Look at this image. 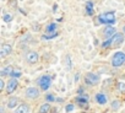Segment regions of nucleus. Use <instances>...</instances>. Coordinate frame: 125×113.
Masks as SVG:
<instances>
[{
  "label": "nucleus",
  "instance_id": "6e6552de",
  "mask_svg": "<svg viewBox=\"0 0 125 113\" xmlns=\"http://www.w3.org/2000/svg\"><path fill=\"white\" fill-rule=\"evenodd\" d=\"M26 59H27V62L31 63V64L37 63V62H38V53H36V52H28L27 55H26Z\"/></svg>",
  "mask_w": 125,
  "mask_h": 113
},
{
  "label": "nucleus",
  "instance_id": "f257e3e1",
  "mask_svg": "<svg viewBox=\"0 0 125 113\" xmlns=\"http://www.w3.org/2000/svg\"><path fill=\"white\" fill-rule=\"evenodd\" d=\"M125 63V53L124 52H116L113 58H112V64L113 67H121L123 64Z\"/></svg>",
  "mask_w": 125,
  "mask_h": 113
},
{
  "label": "nucleus",
  "instance_id": "7ed1b4c3",
  "mask_svg": "<svg viewBox=\"0 0 125 113\" xmlns=\"http://www.w3.org/2000/svg\"><path fill=\"white\" fill-rule=\"evenodd\" d=\"M39 86H41V89L42 90H48L49 89V86H50V78L49 76H47V75H44V76H42L41 79H39Z\"/></svg>",
  "mask_w": 125,
  "mask_h": 113
},
{
  "label": "nucleus",
  "instance_id": "aec40b11",
  "mask_svg": "<svg viewBox=\"0 0 125 113\" xmlns=\"http://www.w3.org/2000/svg\"><path fill=\"white\" fill-rule=\"evenodd\" d=\"M22 75V73H21V70H15L12 74H11V76H14V78H20Z\"/></svg>",
  "mask_w": 125,
  "mask_h": 113
},
{
  "label": "nucleus",
  "instance_id": "9b49d317",
  "mask_svg": "<svg viewBox=\"0 0 125 113\" xmlns=\"http://www.w3.org/2000/svg\"><path fill=\"white\" fill-rule=\"evenodd\" d=\"M96 101H97L99 104H104V103H107V97H105L103 93H97V95H96Z\"/></svg>",
  "mask_w": 125,
  "mask_h": 113
},
{
  "label": "nucleus",
  "instance_id": "a211bd4d",
  "mask_svg": "<svg viewBox=\"0 0 125 113\" xmlns=\"http://www.w3.org/2000/svg\"><path fill=\"white\" fill-rule=\"evenodd\" d=\"M55 30H56V25L55 23H50V25L47 26V31L48 32H55Z\"/></svg>",
  "mask_w": 125,
  "mask_h": 113
},
{
  "label": "nucleus",
  "instance_id": "423d86ee",
  "mask_svg": "<svg viewBox=\"0 0 125 113\" xmlns=\"http://www.w3.org/2000/svg\"><path fill=\"white\" fill-rule=\"evenodd\" d=\"M116 33V31H115V28L113 27V26H107L104 30H103V36H104V38H112L114 34Z\"/></svg>",
  "mask_w": 125,
  "mask_h": 113
},
{
  "label": "nucleus",
  "instance_id": "39448f33",
  "mask_svg": "<svg viewBox=\"0 0 125 113\" xmlns=\"http://www.w3.org/2000/svg\"><path fill=\"white\" fill-rule=\"evenodd\" d=\"M86 81H87L88 84H91V85H96V84H98V81H99V76H98L97 74L88 73V74L86 75Z\"/></svg>",
  "mask_w": 125,
  "mask_h": 113
},
{
  "label": "nucleus",
  "instance_id": "393cba45",
  "mask_svg": "<svg viewBox=\"0 0 125 113\" xmlns=\"http://www.w3.org/2000/svg\"><path fill=\"white\" fill-rule=\"evenodd\" d=\"M4 87H5V82L0 79V90H4Z\"/></svg>",
  "mask_w": 125,
  "mask_h": 113
},
{
  "label": "nucleus",
  "instance_id": "bb28decb",
  "mask_svg": "<svg viewBox=\"0 0 125 113\" xmlns=\"http://www.w3.org/2000/svg\"><path fill=\"white\" fill-rule=\"evenodd\" d=\"M123 31H124V33H125V26H124V28H123Z\"/></svg>",
  "mask_w": 125,
  "mask_h": 113
},
{
  "label": "nucleus",
  "instance_id": "6ab92c4d",
  "mask_svg": "<svg viewBox=\"0 0 125 113\" xmlns=\"http://www.w3.org/2000/svg\"><path fill=\"white\" fill-rule=\"evenodd\" d=\"M3 19H4V21H5V22H10V21L12 20V16H11V15H9V14H5V15L3 16Z\"/></svg>",
  "mask_w": 125,
  "mask_h": 113
},
{
  "label": "nucleus",
  "instance_id": "20e7f679",
  "mask_svg": "<svg viewBox=\"0 0 125 113\" xmlns=\"http://www.w3.org/2000/svg\"><path fill=\"white\" fill-rule=\"evenodd\" d=\"M38 95H39V91H38V89H36V87H30V89H27V91H26V97L30 98V100L37 98Z\"/></svg>",
  "mask_w": 125,
  "mask_h": 113
},
{
  "label": "nucleus",
  "instance_id": "0eeeda50",
  "mask_svg": "<svg viewBox=\"0 0 125 113\" xmlns=\"http://www.w3.org/2000/svg\"><path fill=\"white\" fill-rule=\"evenodd\" d=\"M124 42V34L123 33H115L113 37H112V44L113 45H119Z\"/></svg>",
  "mask_w": 125,
  "mask_h": 113
},
{
  "label": "nucleus",
  "instance_id": "ddd939ff",
  "mask_svg": "<svg viewBox=\"0 0 125 113\" xmlns=\"http://www.w3.org/2000/svg\"><path fill=\"white\" fill-rule=\"evenodd\" d=\"M15 113H30V107L27 104H21Z\"/></svg>",
  "mask_w": 125,
  "mask_h": 113
},
{
  "label": "nucleus",
  "instance_id": "4468645a",
  "mask_svg": "<svg viewBox=\"0 0 125 113\" xmlns=\"http://www.w3.org/2000/svg\"><path fill=\"white\" fill-rule=\"evenodd\" d=\"M14 73V69L11 67H6L5 69H3L1 71H0V75L1 76H5V75H11Z\"/></svg>",
  "mask_w": 125,
  "mask_h": 113
},
{
  "label": "nucleus",
  "instance_id": "f8f14e48",
  "mask_svg": "<svg viewBox=\"0 0 125 113\" xmlns=\"http://www.w3.org/2000/svg\"><path fill=\"white\" fill-rule=\"evenodd\" d=\"M19 98L17 97H11L10 100H9V103H8V107L9 108H15L17 104H19Z\"/></svg>",
  "mask_w": 125,
  "mask_h": 113
},
{
  "label": "nucleus",
  "instance_id": "4be33fe9",
  "mask_svg": "<svg viewBox=\"0 0 125 113\" xmlns=\"http://www.w3.org/2000/svg\"><path fill=\"white\" fill-rule=\"evenodd\" d=\"M118 87H119V90H120L121 92L125 91V84H124V82H119V84H118Z\"/></svg>",
  "mask_w": 125,
  "mask_h": 113
},
{
  "label": "nucleus",
  "instance_id": "2eb2a0df",
  "mask_svg": "<svg viewBox=\"0 0 125 113\" xmlns=\"http://www.w3.org/2000/svg\"><path fill=\"white\" fill-rule=\"evenodd\" d=\"M86 11H87V14L90 16L93 15V3L92 1H87L86 3Z\"/></svg>",
  "mask_w": 125,
  "mask_h": 113
},
{
  "label": "nucleus",
  "instance_id": "f3484780",
  "mask_svg": "<svg viewBox=\"0 0 125 113\" xmlns=\"http://www.w3.org/2000/svg\"><path fill=\"white\" fill-rule=\"evenodd\" d=\"M76 101H77V102H80V103H82V104H85V103H87V102H88V97H87V96H85V95H79V97L76 98Z\"/></svg>",
  "mask_w": 125,
  "mask_h": 113
},
{
  "label": "nucleus",
  "instance_id": "dca6fc26",
  "mask_svg": "<svg viewBox=\"0 0 125 113\" xmlns=\"http://www.w3.org/2000/svg\"><path fill=\"white\" fill-rule=\"evenodd\" d=\"M49 109H50V104H49V103H44V104L41 106V108H39V113H48Z\"/></svg>",
  "mask_w": 125,
  "mask_h": 113
},
{
  "label": "nucleus",
  "instance_id": "412c9836",
  "mask_svg": "<svg viewBox=\"0 0 125 113\" xmlns=\"http://www.w3.org/2000/svg\"><path fill=\"white\" fill-rule=\"evenodd\" d=\"M112 107H113V109H118V108L120 107V102H119V101H114V102L112 103Z\"/></svg>",
  "mask_w": 125,
  "mask_h": 113
},
{
  "label": "nucleus",
  "instance_id": "b1692460",
  "mask_svg": "<svg viewBox=\"0 0 125 113\" xmlns=\"http://www.w3.org/2000/svg\"><path fill=\"white\" fill-rule=\"evenodd\" d=\"M55 36H56V32H52L49 36H44L43 38H53V37H55Z\"/></svg>",
  "mask_w": 125,
  "mask_h": 113
},
{
  "label": "nucleus",
  "instance_id": "1a4fd4ad",
  "mask_svg": "<svg viewBox=\"0 0 125 113\" xmlns=\"http://www.w3.org/2000/svg\"><path fill=\"white\" fill-rule=\"evenodd\" d=\"M11 50H12V48H11L10 44H3L1 49H0V56H1V58H5L6 55H9L11 53Z\"/></svg>",
  "mask_w": 125,
  "mask_h": 113
},
{
  "label": "nucleus",
  "instance_id": "a878e982",
  "mask_svg": "<svg viewBox=\"0 0 125 113\" xmlns=\"http://www.w3.org/2000/svg\"><path fill=\"white\" fill-rule=\"evenodd\" d=\"M47 100H48V101H54V97L50 96V95H48V96H47Z\"/></svg>",
  "mask_w": 125,
  "mask_h": 113
},
{
  "label": "nucleus",
  "instance_id": "f03ea898",
  "mask_svg": "<svg viewBox=\"0 0 125 113\" xmlns=\"http://www.w3.org/2000/svg\"><path fill=\"white\" fill-rule=\"evenodd\" d=\"M98 20H99V22H102V23L113 25V23L115 22V15H114L113 12H105V14L99 15Z\"/></svg>",
  "mask_w": 125,
  "mask_h": 113
},
{
  "label": "nucleus",
  "instance_id": "9d476101",
  "mask_svg": "<svg viewBox=\"0 0 125 113\" xmlns=\"http://www.w3.org/2000/svg\"><path fill=\"white\" fill-rule=\"evenodd\" d=\"M16 87H17V80L16 79H10L8 85H6V91L9 93H11V92H14L16 90Z\"/></svg>",
  "mask_w": 125,
  "mask_h": 113
},
{
  "label": "nucleus",
  "instance_id": "5701e85b",
  "mask_svg": "<svg viewBox=\"0 0 125 113\" xmlns=\"http://www.w3.org/2000/svg\"><path fill=\"white\" fill-rule=\"evenodd\" d=\"M65 109H66V112H71V111H74V106L73 104H68Z\"/></svg>",
  "mask_w": 125,
  "mask_h": 113
}]
</instances>
